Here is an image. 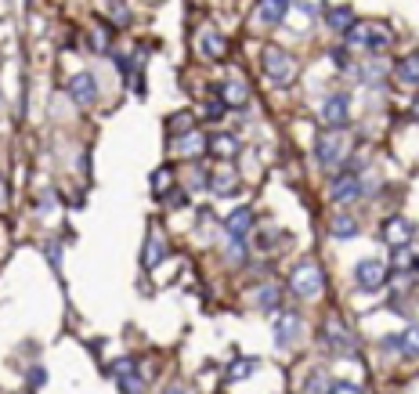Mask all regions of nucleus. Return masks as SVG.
I'll return each mask as SVG.
<instances>
[{"label": "nucleus", "instance_id": "32", "mask_svg": "<svg viewBox=\"0 0 419 394\" xmlns=\"http://www.w3.org/2000/svg\"><path fill=\"white\" fill-rule=\"evenodd\" d=\"M167 207H170V210H181V207H188V196L181 192V188H174V192L167 196Z\"/></svg>", "mask_w": 419, "mask_h": 394}, {"label": "nucleus", "instance_id": "18", "mask_svg": "<svg viewBox=\"0 0 419 394\" xmlns=\"http://www.w3.org/2000/svg\"><path fill=\"white\" fill-rule=\"evenodd\" d=\"M206 152L232 160V156H239V141H235L232 134H214V138H206Z\"/></svg>", "mask_w": 419, "mask_h": 394}, {"label": "nucleus", "instance_id": "24", "mask_svg": "<svg viewBox=\"0 0 419 394\" xmlns=\"http://www.w3.org/2000/svg\"><path fill=\"white\" fill-rule=\"evenodd\" d=\"M174 188V167H159L152 174V192H170Z\"/></svg>", "mask_w": 419, "mask_h": 394}, {"label": "nucleus", "instance_id": "33", "mask_svg": "<svg viewBox=\"0 0 419 394\" xmlns=\"http://www.w3.org/2000/svg\"><path fill=\"white\" fill-rule=\"evenodd\" d=\"M44 254H47V257H51V264L58 268V264H62V243H58V239H51V243H47V246H44Z\"/></svg>", "mask_w": 419, "mask_h": 394}, {"label": "nucleus", "instance_id": "8", "mask_svg": "<svg viewBox=\"0 0 419 394\" xmlns=\"http://www.w3.org/2000/svg\"><path fill=\"white\" fill-rule=\"evenodd\" d=\"M362 178L354 174V170H340V174H336V181H333V203L336 207H347V203H354L362 196Z\"/></svg>", "mask_w": 419, "mask_h": 394}, {"label": "nucleus", "instance_id": "29", "mask_svg": "<svg viewBox=\"0 0 419 394\" xmlns=\"http://www.w3.org/2000/svg\"><path fill=\"white\" fill-rule=\"evenodd\" d=\"M326 394H362V387L351 384V380H329Z\"/></svg>", "mask_w": 419, "mask_h": 394}, {"label": "nucleus", "instance_id": "26", "mask_svg": "<svg viewBox=\"0 0 419 394\" xmlns=\"http://www.w3.org/2000/svg\"><path fill=\"white\" fill-rule=\"evenodd\" d=\"M188 131H196V120H192L188 113H177V116L170 120V134L177 138V134H188Z\"/></svg>", "mask_w": 419, "mask_h": 394}, {"label": "nucleus", "instance_id": "7", "mask_svg": "<svg viewBox=\"0 0 419 394\" xmlns=\"http://www.w3.org/2000/svg\"><path fill=\"white\" fill-rule=\"evenodd\" d=\"M275 315H279V311H275ZM300 329H304L300 315H297V311H282L279 319H275V348H279V351H289V348L297 344Z\"/></svg>", "mask_w": 419, "mask_h": 394}, {"label": "nucleus", "instance_id": "9", "mask_svg": "<svg viewBox=\"0 0 419 394\" xmlns=\"http://www.w3.org/2000/svg\"><path fill=\"white\" fill-rule=\"evenodd\" d=\"M69 98L80 105V109H91L98 102V80H94V73H76L69 80Z\"/></svg>", "mask_w": 419, "mask_h": 394}, {"label": "nucleus", "instance_id": "31", "mask_svg": "<svg viewBox=\"0 0 419 394\" xmlns=\"http://www.w3.org/2000/svg\"><path fill=\"white\" fill-rule=\"evenodd\" d=\"M275 243H279V232L275 228H264L261 235H257V246H261V250H275Z\"/></svg>", "mask_w": 419, "mask_h": 394}, {"label": "nucleus", "instance_id": "25", "mask_svg": "<svg viewBox=\"0 0 419 394\" xmlns=\"http://www.w3.org/2000/svg\"><path fill=\"white\" fill-rule=\"evenodd\" d=\"M109 44H112V26L91 29V47H94V51H109Z\"/></svg>", "mask_w": 419, "mask_h": 394}, {"label": "nucleus", "instance_id": "19", "mask_svg": "<svg viewBox=\"0 0 419 394\" xmlns=\"http://www.w3.org/2000/svg\"><path fill=\"white\" fill-rule=\"evenodd\" d=\"M383 348H387V351H401L405 358H412V355H416V329L409 326L405 333H398V337H387V340H383Z\"/></svg>", "mask_w": 419, "mask_h": 394}, {"label": "nucleus", "instance_id": "14", "mask_svg": "<svg viewBox=\"0 0 419 394\" xmlns=\"http://www.w3.org/2000/svg\"><path fill=\"white\" fill-rule=\"evenodd\" d=\"M206 188H210L214 196H224V199H228V196L239 192V178L232 174V170H214V174L206 178Z\"/></svg>", "mask_w": 419, "mask_h": 394}, {"label": "nucleus", "instance_id": "2", "mask_svg": "<svg viewBox=\"0 0 419 394\" xmlns=\"http://www.w3.org/2000/svg\"><path fill=\"white\" fill-rule=\"evenodd\" d=\"M322 344H326V351H333V355H354V337H351V329L340 315H329V319L322 322Z\"/></svg>", "mask_w": 419, "mask_h": 394}, {"label": "nucleus", "instance_id": "17", "mask_svg": "<svg viewBox=\"0 0 419 394\" xmlns=\"http://www.w3.org/2000/svg\"><path fill=\"white\" fill-rule=\"evenodd\" d=\"M163 257H167V239H163V232L159 228H152L149 232V246H145V268H156Z\"/></svg>", "mask_w": 419, "mask_h": 394}, {"label": "nucleus", "instance_id": "3", "mask_svg": "<svg viewBox=\"0 0 419 394\" xmlns=\"http://www.w3.org/2000/svg\"><path fill=\"white\" fill-rule=\"evenodd\" d=\"M261 62H264V76H268L271 84H279V87L293 84V76H297V62L289 58V51H279V47H268Z\"/></svg>", "mask_w": 419, "mask_h": 394}, {"label": "nucleus", "instance_id": "16", "mask_svg": "<svg viewBox=\"0 0 419 394\" xmlns=\"http://www.w3.org/2000/svg\"><path fill=\"white\" fill-rule=\"evenodd\" d=\"M257 369H261V362L243 355V358H235L232 366H228V373H224V384H243V380H250Z\"/></svg>", "mask_w": 419, "mask_h": 394}, {"label": "nucleus", "instance_id": "4", "mask_svg": "<svg viewBox=\"0 0 419 394\" xmlns=\"http://www.w3.org/2000/svg\"><path fill=\"white\" fill-rule=\"evenodd\" d=\"M315 156H318V163L326 167V170H336L344 160H347V141L340 131H333V134H318L315 138Z\"/></svg>", "mask_w": 419, "mask_h": 394}, {"label": "nucleus", "instance_id": "20", "mask_svg": "<svg viewBox=\"0 0 419 394\" xmlns=\"http://www.w3.org/2000/svg\"><path fill=\"white\" fill-rule=\"evenodd\" d=\"M329 235H333V239H354V235H358V217L336 214L333 225H329Z\"/></svg>", "mask_w": 419, "mask_h": 394}, {"label": "nucleus", "instance_id": "35", "mask_svg": "<svg viewBox=\"0 0 419 394\" xmlns=\"http://www.w3.org/2000/svg\"><path fill=\"white\" fill-rule=\"evenodd\" d=\"M297 8L308 15V19H318V0H297Z\"/></svg>", "mask_w": 419, "mask_h": 394}, {"label": "nucleus", "instance_id": "21", "mask_svg": "<svg viewBox=\"0 0 419 394\" xmlns=\"http://www.w3.org/2000/svg\"><path fill=\"white\" fill-rule=\"evenodd\" d=\"M253 304L261 308V311H279V308H282V290H279V286H271V282H268V286H261V290H257Z\"/></svg>", "mask_w": 419, "mask_h": 394}, {"label": "nucleus", "instance_id": "6", "mask_svg": "<svg viewBox=\"0 0 419 394\" xmlns=\"http://www.w3.org/2000/svg\"><path fill=\"white\" fill-rule=\"evenodd\" d=\"M322 120H326L333 131L347 127V120H351V94H347V91H336V94H329V98H326V105H322Z\"/></svg>", "mask_w": 419, "mask_h": 394}, {"label": "nucleus", "instance_id": "36", "mask_svg": "<svg viewBox=\"0 0 419 394\" xmlns=\"http://www.w3.org/2000/svg\"><path fill=\"white\" fill-rule=\"evenodd\" d=\"M167 394H188V391H181V387H174V391H167Z\"/></svg>", "mask_w": 419, "mask_h": 394}, {"label": "nucleus", "instance_id": "11", "mask_svg": "<svg viewBox=\"0 0 419 394\" xmlns=\"http://www.w3.org/2000/svg\"><path fill=\"white\" fill-rule=\"evenodd\" d=\"M250 228H253V210L239 207L235 214H228V221H224V239H250Z\"/></svg>", "mask_w": 419, "mask_h": 394}, {"label": "nucleus", "instance_id": "27", "mask_svg": "<svg viewBox=\"0 0 419 394\" xmlns=\"http://www.w3.org/2000/svg\"><path fill=\"white\" fill-rule=\"evenodd\" d=\"M134 369H138V362H134L131 355H127V358H116V362H112V366H109V376H116V380H120V376L134 373Z\"/></svg>", "mask_w": 419, "mask_h": 394}, {"label": "nucleus", "instance_id": "30", "mask_svg": "<svg viewBox=\"0 0 419 394\" xmlns=\"http://www.w3.org/2000/svg\"><path fill=\"white\" fill-rule=\"evenodd\" d=\"M326 387H329V376L315 373V376H311V384L304 387V394H326Z\"/></svg>", "mask_w": 419, "mask_h": 394}, {"label": "nucleus", "instance_id": "12", "mask_svg": "<svg viewBox=\"0 0 419 394\" xmlns=\"http://www.w3.org/2000/svg\"><path fill=\"white\" fill-rule=\"evenodd\" d=\"M289 4H293V0H257V19L275 29V26H282Z\"/></svg>", "mask_w": 419, "mask_h": 394}, {"label": "nucleus", "instance_id": "22", "mask_svg": "<svg viewBox=\"0 0 419 394\" xmlns=\"http://www.w3.org/2000/svg\"><path fill=\"white\" fill-rule=\"evenodd\" d=\"M354 22H358V19H354V8H347V4H340V8L329 11V26H333V33H340V37H347V29Z\"/></svg>", "mask_w": 419, "mask_h": 394}, {"label": "nucleus", "instance_id": "34", "mask_svg": "<svg viewBox=\"0 0 419 394\" xmlns=\"http://www.w3.org/2000/svg\"><path fill=\"white\" fill-rule=\"evenodd\" d=\"M44 384H47V369H40V366L29 369V387H44Z\"/></svg>", "mask_w": 419, "mask_h": 394}, {"label": "nucleus", "instance_id": "13", "mask_svg": "<svg viewBox=\"0 0 419 394\" xmlns=\"http://www.w3.org/2000/svg\"><path fill=\"white\" fill-rule=\"evenodd\" d=\"M174 152L185 156V160H199V156L206 152V138L199 131H188V134H177L174 141Z\"/></svg>", "mask_w": 419, "mask_h": 394}, {"label": "nucleus", "instance_id": "5", "mask_svg": "<svg viewBox=\"0 0 419 394\" xmlns=\"http://www.w3.org/2000/svg\"><path fill=\"white\" fill-rule=\"evenodd\" d=\"M354 282H358L362 293H380L387 282V264L380 257H362L354 264Z\"/></svg>", "mask_w": 419, "mask_h": 394}, {"label": "nucleus", "instance_id": "37", "mask_svg": "<svg viewBox=\"0 0 419 394\" xmlns=\"http://www.w3.org/2000/svg\"><path fill=\"white\" fill-rule=\"evenodd\" d=\"M0 207H4V188H0Z\"/></svg>", "mask_w": 419, "mask_h": 394}, {"label": "nucleus", "instance_id": "15", "mask_svg": "<svg viewBox=\"0 0 419 394\" xmlns=\"http://www.w3.org/2000/svg\"><path fill=\"white\" fill-rule=\"evenodd\" d=\"M383 239L391 243V246H409L412 243V225H409V221H401V217H391L383 225Z\"/></svg>", "mask_w": 419, "mask_h": 394}, {"label": "nucleus", "instance_id": "10", "mask_svg": "<svg viewBox=\"0 0 419 394\" xmlns=\"http://www.w3.org/2000/svg\"><path fill=\"white\" fill-rule=\"evenodd\" d=\"M199 55L206 62H221L224 55H228V40H224V33H217V29H203L199 33Z\"/></svg>", "mask_w": 419, "mask_h": 394}, {"label": "nucleus", "instance_id": "28", "mask_svg": "<svg viewBox=\"0 0 419 394\" xmlns=\"http://www.w3.org/2000/svg\"><path fill=\"white\" fill-rule=\"evenodd\" d=\"M224 113H228V105H224L221 98H210V102H206V116H203V120L217 123V120H224Z\"/></svg>", "mask_w": 419, "mask_h": 394}, {"label": "nucleus", "instance_id": "23", "mask_svg": "<svg viewBox=\"0 0 419 394\" xmlns=\"http://www.w3.org/2000/svg\"><path fill=\"white\" fill-rule=\"evenodd\" d=\"M394 76L405 87H416V55H405L401 62H394Z\"/></svg>", "mask_w": 419, "mask_h": 394}, {"label": "nucleus", "instance_id": "1", "mask_svg": "<svg viewBox=\"0 0 419 394\" xmlns=\"http://www.w3.org/2000/svg\"><path fill=\"white\" fill-rule=\"evenodd\" d=\"M289 290H293L300 301H315L326 290V275H322L318 261H300L293 268V275H289Z\"/></svg>", "mask_w": 419, "mask_h": 394}]
</instances>
